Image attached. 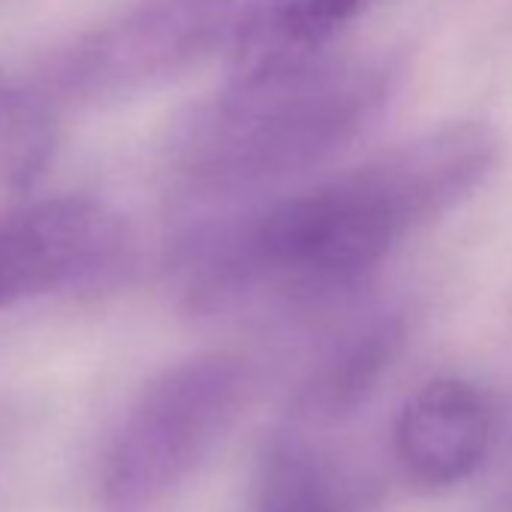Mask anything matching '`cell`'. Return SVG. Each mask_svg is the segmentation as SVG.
<instances>
[{
  "mask_svg": "<svg viewBox=\"0 0 512 512\" xmlns=\"http://www.w3.org/2000/svg\"><path fill=\"white\" fill-rule=\"evenodd\" d=\"M497 160L494 127L452 121L281 196L190 247L187 308L226 314L263 299L344 296L407 235L467 202Z\"/></svg>",
  "mask_w": 512,
  "mask_h": 512,
  "instance_id": "obj_1",
  "label": "cell"
},
{
  "mask_svg": "<svg viewBox=\"0 0 512 512\" xmlns=\"http://www.w3.org/2000/svg\"><path fill=\"white\" fill-rule=\"evenodd\" d=\"M253 512H347L326 467L296 440H275L256 473Z\"/></svg>",
  "mask_w": 512,
  "mask_h": 512,
  "instance_id": "obj_10",
  "label": "cell"
},
{
  "mask_svg": "<svg viewBox=\"0 0 512 512\" xmlns=\"http://www.w3.org/2000/svg\"><path fill=\"white\" fill-rule=\"evenodd\" d=\"M55 151V106L0 70V184L28 190Z\"/></svg>",
  "mask_w": 512,
  "mask_h": 512,
  "instance_id": "obj_9",
  "label": "cell"
},
{
  "mask_svg": "<svg viewBox=\"0 0 512 512\" xmlns=\"http://www.w3.org/2000/svg\"><path fill=\"white\" fill-rule=\"evenodd\" d=\"M121 250V217L88 196H52L0 214V311L97 281Z\"/></svg>",
  "mask_w": 512,
  "mask_h": 512,
  "instance_id": "obj_5",
  "label": "cell"
},
{
  "mask_svg": "<svg viewBox=\"0 0 512 512\" xmlns=\"http://www.w3.org/2000/svg\"><path fill=\"white\" fill-rule=\"evenodd\" d=\"M491 434V407L482 392L464 380L440 377L404 401L392 443L410 479L425 488H446L482 467Z\"/></svg>",
  "mask_w": 512,
  "mask_h": 512,
  "instance_id": "obj_6",
  "label": "cell"
},
{
  "mask_svg": "<svg viewBox=\"0 0 512 512\" xmlns=\"http://www.w3.org/2000/svg\"><path fill=\"white\" fill-rule=\"evenodd\" d=\"M404 344V323L398 314H371L350 329L326 356L308 386V410L317 416H344L356 410L380 383Z\"/></svg>",
  "mask_w": 512,
  "mask_h": 512,
  "instance_id": "obj_8",
  "label": "cell"
},
{
  "mask_svg": "<svg viewBox=\"0 0 512 512\" xmlns=\"http://www.w3.org/2000/svg\"><path fill=\"white\" fill-rule=\"evenodd\" d=\"M232 19V0H148L58 49L34 85L55 109L115 106L196 67L229 40Z\"/></svg>",
  "mask_w": 512,
  "mask_h": 512,
  "instance_id": "obj_4",
  "label": "cell"
},
{
  "mask_svg": "<svg viewBox=\"0 0 512 512\" xmlns=\"http://www.w3.org/2000/svg\"><path fill=\"white\" fill-rule=\"evenodd\" d=\"M365 0H250L229 31V82L284 76L320 61Z\"/></svg>",
  "mask_w": 512,
  "mask_h": 512,
  "instance_id": "obj_7",
  "label": "cell"
},
{
  "mask_svg": "<svg viewBox=\"0 0 512 512\" xmlns=\"http://www.w3.org/2000/svg\"><path fill=\"white\" fill-rule=\"evenodd\" d=\"M386 61H314L229 82L187 109L169 136L172 175L193 193H238L308 172L359 142L395 91Z\"/></svg>",
  "mask_w": 512,
  "mask_h": 512,
  "instance_id": "obj_2",
  "label": "cell"
},
{
  "mask_svg": "<svg viewBox=\"0 0 512 512\" xmlns=\"http://www.w3.org/2000/svg\"><path fill=\"white\" fill-rule=\"evenodd\" d=\"M247 368L196 356L157 374L118 425L100 473V512H163L247 398Z\"/></svg>",
  "mask_w": 512,
  "mask_h": 512,
  "instance_id": "obj_3",
  "label": "cell"
}]
</instances>
